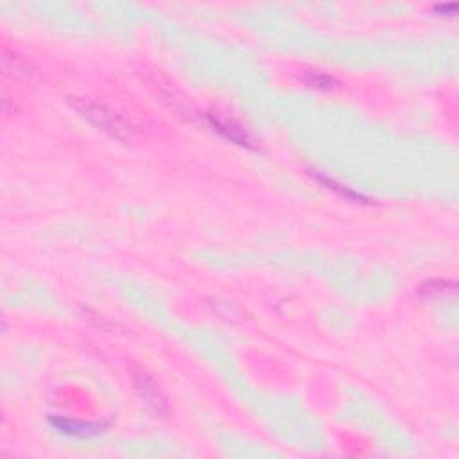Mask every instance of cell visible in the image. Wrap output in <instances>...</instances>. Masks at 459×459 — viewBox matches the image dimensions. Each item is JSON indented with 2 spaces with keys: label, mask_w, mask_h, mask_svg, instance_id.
I'll return each mask as SVG.
<instances>
[{
  "label": "cell",
  "mask_w": 459,
  "mask_h": 459,
  "mask_svg": "<svg viewBox=\"0 0 459 459\" xmlns=\"http://www.w3.org/2000/svg\"><path fill=\"white\" fill-rule=\"evenodd\" d=\"M74 108H76L79 114H83V117L89 118L92 124H96L97 128L110 133L111 136L126 138V136L129 135V129L128 126H126V122L122 121L115 111L103 106V104H97L89 99H74Z\"/></svg>",
  "instance_id": "obj_1"
},
{
  "label": "cell",
  "mask_w": 459,
  "mask_h": 459,
  "mask_svg": "<svg viewBox=\"0 0 459 459\" xmlns=\"http://www.w3.org/2000/svg\"><path fill=\"white\" fill-rule=\"evenodd\" d=\"M131 375H133V380H135L136 384V390L140 391L143 400H146L151 408L155 409L156 413L166 411V405H167L166 398L162 397V393H160V390L156 388L155 382H153V378L147 377L146 371L133 370Z\"/></svg>",
  "instance_id": "obj_2"
},
{
  "label": "cell",
  "mask_w": 459,
  "mask_h": 459,
  "mask_svg": "<svg viewBox=\"0 0 459 459\" xmlns=\"http://www.w3.org/2000/svg\"><path fill=\"white\" fill-rule=\"evenodd\" d=\"M51 423L56 429L65 434H70V436H92V434H99L101 430H103L101 423L78 422V420L56 418V416H52Z\"/></svg>",
  "instance_id": "obj_3"
},
{
  "label": "cell",
  "mask_w": 459,
  "mask_h": 459,
  "mask_svg": "<svg viewBox=\"0 0 459 459\" xmlns=\"http://www.w3.org/2000/svg\"><path fill=\"white\" fill-rule=\"evenodd\" d=\"M206 118H208L210 126H212L217 133H221L223 136H226L228 140H232V142L239 143V146L251 147V140L248 138V135L244 133V129H241L239 126H236L233 122L223 121V118H219V117H213V115H208Z\"/></svg>",
  "instance_id": "obj_4"
},
{
  "label": "cell",
  "mask_w": 459,
  "mask_h": 459,
  "mask_svg": "<svg viewBox=\"0 0 459 459\" xmlns=\"http://www.w3.org/2000/svg\"><path fill=\"white\" fill-rule=\"evenodd\" d=\"M314 178H316L318 181H321V183H323V185H327V188H331V191H336V192H338V194H339V196H343V198L352 199V201H360V203L366 201V198H364V196L357 194V192H353V191H350V188L343 187V185L336 183V181H334V180H331V178L321 176V174H314Z\"/></svg>",
  "instance_id": "obj_5"
},
{
  "label": "cell",
  "mask_w": 459,
  "mask_h": 459,
  "mask_svg": "<svg viewBox=\"0 0 459 459\" xmlns=\"http://www.w3.org/2000/svg\"><path fill=\"white\" fill-rule=\"evenodd\" d=\"M305 81L309 83L311 86H318V89H332V85H336V81L331 76H325V74L321 72H311L309 76L305 78Z\"/></svg>",
  "instance_id": "obj_6"
},
{
  "label": "cell",
  "mask_w": 459,
  "mask_h": 459,
  "mask_svg": "<svg viewBox=\"0 0 459 459\" xmlns=\"http://www.w3.org/2000/svg\"><path fill=\"white\" fill-rule=\"evenodd\" d=\"M455 8H458L455 4H440V6H436L434 9H436L438 13H445V15H454Z\"/></svg>",
  "instance_id": "obj_7"
}]
</instances>
